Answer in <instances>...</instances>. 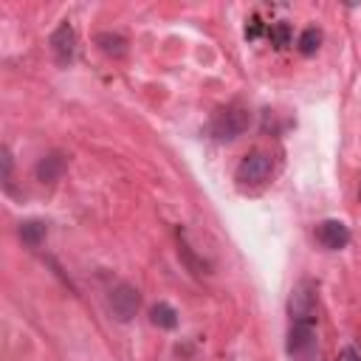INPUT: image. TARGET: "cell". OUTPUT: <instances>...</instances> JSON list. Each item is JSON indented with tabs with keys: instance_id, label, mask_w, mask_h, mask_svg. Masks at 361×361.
<instances>
[{
	"instance_id": "8",
	"label": "cell",
	"mask_w": 361,
	"mask_h": 361,
	"mask_svg": "<svg viewBox=\"0 0 361 361\" xmlns=\"http://www.w3.org/2000/svg\"><path fill=\"white\" fill-rule=\"evenodd\" d=\"M65 166H68L65 155H62L59 149H51V152H45V155L37 161L34 175H37V180H42V183H54V180H59V178H62Z\"/></svg>"
},
{
	"instance_id": "2",
	"label": "cell",
	"mask_w": 361,
	"mask_h": 361,
	"mask_svg": "<svg viewBox=\"0 0 361 361\" xmlns=\"http://www.w3.org/2000/svg\"><path fill=\"white\" fill-rule=\"evenodd\" d=\"M288 310H290V322H307L316 324V313H319V293H316V282L313 279H299L290 290L288 299Z\"/></svg>"
},
{
	"instance_id": "9",
	"label": "cell",
	"mask_w": 361,
	"mask_h": 361,
	"mask_svg": "<svg viewBox=\"0 0 361 361\" xmlns=\"http://www.w3.org/2000/svg\"><path fill=\"white\" fill-rule=\"evenodd\" d=\"M178 234V254H180V259H183V265L195 274V276H200V274H206L209 271V262L203 259V257H197L195 251H192V245L186 243V231L183 228H178L175 231Z\"/></svg>"
},
{
	"instance_id": "14",
	"label": "cell",
	"mask_w": 361,
	"mask_h": 361,
	"mask_svg": "<svg viewBox=\"0 0 361 361\" xmlns=\"http://www.w3.org/2000/svg\"><path fill=\"white\" fill-rule=\"evenodd\" d=\"M268 37H271V45H274V48H288L290 39H293V28H290L288 23H274V25L268 28Z\"/></svg>"
},
{
	"instance_id": "3",
	"label": "cell",
	"mask_w": 361,
	"mask_h": 361,
	"mask_svg": "<svg viewBox=\"0 0 361 361\" xmlns=\"http://www.w3.org/2000/svg\"><path fill=\"white\" fill-rule=\"evenodd\" d=\"M107 307H110V316H113L116 322H121V324L133 322V316H135L138 307H141V293H138V288L130 285V282L113 285L110 293H107Z\"/></svg>"
},
{
	"instance_id": "5",
	"label": "cell",
	"mask_w": 361,
	"mask_h": 361,
	"mask_svg": "<svg viewBox=\"0 0 361 361\" xmlns=\"http://www.w3.org/2000/svg\"><path fill=\"white\" fill-rule=\"evenodd\" d=\"M288 353H290L296 361H319L316 324L290 322V330H288Z\"/></svg>"
},
{
	"instance_id": "4",
	"label": "cell",
	"mask_w": 361,
	"mask_h": 361,
	"mask_svg": "<svg viewBox=\"0 0 361 361\" xmlns=\"http://www.w3.org/2000/svg\"><path fill=\"white\" fill-rule=\"evenodd\" d=\"M271 172H274V161H271V155L254 149V152H248V155L240 158L234 178H237L240 186H262V183L271 178Z\"/></svg>"
},
{
	"instance_id": "10",
	"label": "cell",
	"mask_w": 361,
	"mask_h": 361,
	"mask_svg": "<svg viewBox=\"0 0 361 361\" xmlns=\"http://www.w3.org/2000/svg\"><path fill=\"white\" fill-rule=\"evenodd\" d=\"M96 45H99L102 54H107V56H113V59H121V56L127 54V39H124L121 34H116V31H102V34H96Z\"/></svg>"
},
{
	"instance_id": "17",
	"label": "cell",
	"mask_w": 361,
	"mask_h": 361,
	"mask_svg": "<svg viewBox=\"0 0 361 361\" xmlns=\"http://www.w3.org/2000/svg\"><path fill=\"white\" fill-rule=\"evenodd\" d=\"M338 361H361V350L358 347H344L338 353Z\"/></svg>"
},
{
	"instance_id": "6",
	"label": "cell",
	"mask_w": 361,
	"mask_h": 361,
	"mask_svg": "<svg viewBox=\"0 0 361 361\" xmlns=\"http://www.w3.org/2000/svg\"><path fill=\"white\" fill-rule=\"evenodd\" d=\"M51 51H54V59L56 65H71L73 56H76V31L68 20H62L54 34H51Z\"/></svg>"
},
{
	"instance_id": "13",
	"label": "cell",
	"mask_w": 361,
	"mask_h": 361,
	"mask_svg": "<svg viewBox=\"0 0 361 361\" xmlns=\"http://www.w3.org/2000/svg\"><path fill=\"white\" fill-rule=\"evenodd\" d=\"M296 45H299V54H302V56H313V54L319 51V45H322V31L313 28V25L305 28V31L299 34V42H296Z\"/></svg>"
},
{
	"instance_id": "16",
	"label": "cell",
	"mask_w": 361,
	"mask_h": 361,
	"mask_svg": "<svg viewBox=\"0 0 361 361\" xmlns=\"http://www.w3.org/2000/svg\"><path fill=\"white\" fill-rule=\"evenodd\" d=\"M3 183L11 186V152H8V147H3Z\"/></svg>"
},
{
	"instance_id": "7",
	"label": "cell",
	"mask_w": 361,
	"mask_h": 361,
	"mask_svg": "<svg viewBox=\"0 0 361 361\" xmlns=\"http://www.w3.org/2000/svg\"><path fill=\"white\" fill-rule=\"evenodd\" d=\"M316 240H319L327 251H338V248H344V245L350 243V228H347L341 220H324V223H319V228H316Z\"/></svg>"
},
{
	"instance_id": "1",
	"label": "cell",
	"mask_w": 361,
	"mask_h": 361,
	"mask_svg": "<svg viewBox=\"0 0 361 361\" xmlns=\"http://www.w3.org/2000/svg\"><path fill=\"white\" fill-rule=\"evenodd\" d=\"M248 124H251V113L245 110V107H237V104H231V107H223V110H217L214 113V118H212V124H209V133H212V138L214 141H237L245 130H248Z\"/></svg>"
},
{
	"instance_id": "15",
	"label": "cell",
	"mask_w": 361,
	"mask_h": 361,
	"mask_svg": "<svg viewBox=\"0 0 361 361\" xmlns=\"http://www.w3.org/2000/svg\"><path fill=\"white\" fill-rule=\"evenodd\" d=\"M262 31H265V23H262L259 17H251L248 25H245V37H248V39H257Z\"/></svg>"
},
{
	"instance_id": "12",
	"label": "cell",
	"mask_w": 361,
	"mask_h": 361,
	"mask_svg": "<svg viewBox=\"0 0 361 361\" xmlns=\"http://www.w3.org/2000/svg\"><path fill=\"white\" fill-rule=\"evenodd\" d=\"M17 231H20V240H23L28 248H39V245L45 243V234H48V228H45L42 220H23Z\"/></svg>"
},
{
	"instance_id": "11",
	"label": "cell",
	"mask_w": 361,
	"mask_h": 361,
	"mask_svg": "<svg viewBox=\"0 0 361 361\" xmlns=\"http://www.w3.org/2000/svg\"><path fill=\"white\" fill-rule=\"evenodd\" d=\"M149 322L161 330H175L178 327V310L169 302H155L149 307Z\"/></svg>"
}]
</instances>
